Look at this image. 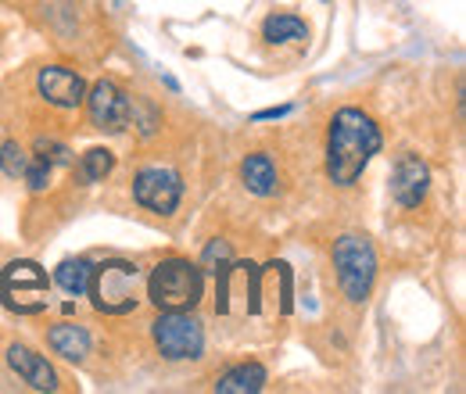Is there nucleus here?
Instances as JSON below:
<instances>
[{"mask_svg": "<svg viewBox=\"0 0 466 394\" xmlns=\"http://www.w3.org/2000/svg\"><path fill=\"white\" fill-rule=\"evenodd\" d=\"M284 115H291V105H284V108H266V112H255L251 118H255V122H266V118H284Z\"/></svg>", "mask_w": 466, "mask_h": 394, "instance_id": "nucleus-23", "label": "nucleus"}, {"mask_svg": "<svg viewBox=\"0 0 466 394\" xmlns=\"http://www.w3.org/2000/svg\"><path fill=\"white\" fill-rule=\"evenodd\" d=\"M22 179L29 183V190H36V194H40V190H47V183H51V166H47L44 158H36V155H33V158H29V169H25Z\"/></svg>", "mask_w": 466, "mask_h": 394, "instance_id": "nucleus-22", "label": "nucleus"}, {"mask_svg": "<svg viewBox=\"0 0 466 394\" xmlns=\"http://www.w3.org/2000/svg\"><path fill=\"white\" fill-rule=\"evenodd\" d=\"M7 366L33 388V391H58V373L51 369V362L44 355H36L25 344H11L7 348Z\"/></svg>", "mask_w": 466, "mask_h": 394, "instance_id": "nucleus-11", "label": "nucleus"}, {"mask_svg": "<svg viewBox=\"0 0 466 394\" xmlns=\"http://www.w3.org/2000/svg\"><path fill=\"white\" fill-rule=\"evenodd\" d=\"M36 86H40V97H44L47 105H55V108H79L83 97H86L83 76L72 72V68H65V65H47V68L40 72Z\"/></svg>", "mask_w": 466, "mask_h": 394, "instance_id": "nucleus-9", "label": "nucleus"}, {"mask_svg": "<svg viewBox=\"0 0 466 394\" xmlns=\"http://www.w3.org/2000/svg\"><path fill=\"white\" fill-rule=\"evenodd\" d=\"M0 169H4V176H11V179H22L25 169H29V155H25L15 140H7V144L0 147Z\"/></svg>", "mask_w": 466, "mask_h": 394, "instance_id": "nucleus-19", "label": "nucleus"}, {"mask_svg": "<svg viewBox=\"0 0 466 394\" xmlns=\"http://www.w3.org/2000/svg\"><path fill=\"white\" fill-rule=\"evenodd\" d=\"M262 388H266V369L258 362L233 366L230 373H223L216 380V391L219 394H258Z\"/></svg>", "mask_w": 466, "mask_h": 394, "instance_id": "nucleus-14", "label": "nucleus"}, {"mask_svg": "<svg viewBox=\"0 0 466 394\" xmlns=\"http://www.w3.org/2000/svg\"><path fill=\"white\" fill-rule=\"evenodd\" d=\"M86 112H90V122L105 133H122L129 126V94L112 83V79H101L86 90Z\"/></svg>", "mask_w": 466, "mask_h": 394, "instance_id": "nucleus-8", "label": "nucleus"}, {"mask_svg": "<svg viewBox=\"0 0 466 394\" xmlns=\"http://www.w3.org/2000/svg\"><path fill=\"white\" fill-rule=\"evenodd\" d=\"M266 44H291V40H309V25L294 15H269L262 25Z\"/></svg>", "mask_w": 466, "mask_h": 394, "instance_id": "nucleus-15", "label": "nucleus"}, {"mask_svg": "<svg viewBox=\"0 0 466 394\" xmlns=\"http://www.w3.org/2000/svg\"><path fill=\"white\" fill-rule=\"evenodd\" d=\"M47 294H51V280L36 262H11L0 273V301L18 312V316H36L47 308Z\"/></svg>", "mask_w": 466, "mask_h": 394, "instance_id": "nucleus-5", "label": "nucleus"}, {"mask_svg": "<svg viewBox=\"0 0 466 394\" xmlns=\"http://www.w3.org/2000/svg\"><path fill=\"white\" fill-rule=\"evenodd\" d=\"M384 136L377 129V122L359 108H341L330 118V140H327V176L338 187L359 183V176L373 162V155H380Z\"/></svg>", "mask_w": 466, "mask_h": 394, "instance_id": "nucleus-1", "label": "nucleus"}, {"mask_svg": "<svg viewBox=\"0 0 466 394\" xmlns=\"http://www.w3.org/2000/svg\"><path fill=\"white\" fill-rule=\"evenodd\" d=\"M47 344L55 348V355L68 359V362H83L90 355V334L86 327L79 323H58L51 334H47Z\"/></svg>", "mask_w": 466, "mask_h": 394, "instance_id": "nucleus-12", "label": "nucleus"}, {"mask_svg": "<svg viewBox=\"0 0 466 394\" xmlns=\"http://www.w3.org/2000/svg\"><path fill=\"white\" fill-rule=\"evenodd\" d=\"M227 266H230V244L227 240H212L205 248V269L208 273H223Z\"/></svg>", "mask_w": 466, "mask_h": 394, "instance_id": "nucleus-21", "label": "nucleus"}, {"mask_svg": "<svg viewBox=\"0 0 466 394\" xmlns=\"http://www.w3.org/2000/svg\"><path fill=\"white\" fill-rule=\"evenodd\" d=\"M155 344H158L162 359H169V362L201 359L205 330L190 312H162L158 323H155Z\"/></svg>", "mask_w": 466, "mask_h": 394, "instance_id": "nucleus-6", "label": "nucleus"}, {"mask_svg": "<svg viewBox=\"0 0 466 394\" xmlns=\"http://www.w3.org/2000/svg\"><path fill=\"white\" fill-rule=\"evenodd\" d=\"M112 169H116V155H112L108 147H94V151H86V155H83V166H79L83 179H90V183H101Z\"/></svg>", "mask_w": 466, "mask_h": 394, "instance_id": "nucleus-17", "label": "nucleus"}, {"mask_svg": "<svg viewBox=\"0 0 466 394\" xmlns=\"http://www.w3.org/2000/svg\"><path fill=\"white\" fill-rule=\"evenodd\" d=\"M129 122H133L144 136H151V133L162 126V115H158V108H155L147 97H129Z\"/></svg>", "mask_w": 466, "mask_h": 394, "instance_id": "nucleus-18", "label": "nucleus"}, {"mask_svg": "<svg viewBox=\"0 0 466 394\" xmlns=\"http://www.w3.org/2000/svg\"><path fill=\"white\" fill-rule=\"evenodd\" d=\"M240 179H244V187H248L255 197H269V194H277V166H273V158L262 155V151L244 158Z\"/></svg>", "mask_w": 466, "mask_h": 394, "instance_id": "nucleus-13", "label": "nucleus"}, {"mask_svg": "<svg viewBox=\"0 0 466 394\" xmlns=\"http://www.w3.org/2000/svg\"><path fill=\"white\" fill-rule=\"evenodd\" d=\"M36 158H44L47 166H72V151L58 140H36Z\"/></svg>", "mask_w": 466, "mask_h": 394, "instance_id": "nucleus-20", "label": "nucleus"}, {"mask_svg": "<svg viewBox=\"0 0 466 394\" xmlns=\"http://www.w3.org/2000/svg\"><path fill=\"white\" fill-rule=\"evenodd\" d=\"M431 190V169L416 158V155H402L395 162V172H391V194L402 208H416Z\"/></svg>", "mask_w": 466, "mask_h": 394, "instance_id": "nucleus-10", "label": "nucleus"}, {"mask_svg": "<svg viewBox=\"0 0 466 394\" xmlns=\"http://www.w3.org/2000/svg\"><path fill=\"white\" fill-rule=\"evenodd\" d=\"M334 269L338 283L351 305H362L377 280V251L362 233H345L334 240Z\"/></svg>", "mask_w": 466, "mask_h": 394, "instance_id": "nucleus-3", "label": "nucleus"}, {"mask_svg": "<svg viewBox=\"0 0 466 394\" xmlns=\"http://www.w3.org/2000/svg\"><path fill=\"white\" fill-rule=\"evenodd\" d=\"M140 280L144 273L133 262H105L90 273L86 294L94 298V308L105 316H126L140 301Z\"/></svg>", "mask_w": 466, "mask_h": 394, "instance_id": "nucleus-4", "label": "nucleus"}, {"mask_svg": "<svg viewBox=\"0 0 466 394\" xmlns=\"http://www.w3.org/2000/svg\"><path fill=\"white\" fill-rule=\"evenodd\" d=\"M201 290H205V273L187 258H166L162 266H155L147 280V298L162 312H190L201 301Z\"/></svg>", "mask_w": 466, "mask_h": 394, "instance_id": "nucleus-2", "label": "nucleus"}, {"mask_svg": "<svg viewBox=\"0 0 466 394\" xmlns=\"http://www.w3.org/2000/svg\"><path fill=\"white\" fill-rule=\"evenodd\" d=\"M90 273H94V266L86 258H68V262H61L58 269H55V283L65 294H86Z\"/></svg>", "mask_w": 466, "mask_h": 394, "instance_id": "nucleus-16", "label": "nucleus"}, {"mask_svg": "<svg viewBox=\"0 0 466 394\" xmlns=\"http://www.w3.org/2000/svg\"><path fill=\"white\" fill-rule=\"evenodd\" d=\"M133 197L155 216H173L183 197V176L169 166H147L133 179Z\"/></svg>", "mask_w": 466, "mask_h": 394, "instance_id": "nucleus-7", "label": "nucleus"}]
</instances>
